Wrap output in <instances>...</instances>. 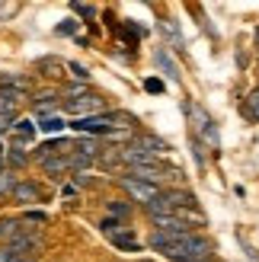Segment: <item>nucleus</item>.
<instances>
[{
	"mask_svg": "<svg viewBox=\"0 0 259 262\" xmlns=\"http://www.w3.org/2000/svg\"><path fill=\"white\" fill-rule=\"evenodd\" d=\"M141 262H150V259H141Z\"/></svg>",
	"mask_w": 259,
	"mask_h": 262,
	"instance_id": "obj_32",
	"label": "nucleus"
},
{
	"mask_svg": "<svg viewBox=\"0 0 259 262\" xmlns=\"http://www.w3.org/2000/svg\"><path fill=\"white\" fill-rule=\"evenodd\" d=\"M64 125H68V122H64L61 115H48V119L38 122V128H42L45 135H58V131H64Z\"/></svg>",
	"mask_w": 259,
	"mask_h": 262,
	"instance_id": "obj_15",
	"label": "nucleus"
},
{
	"mask_svg": "<svg viewBox=\"0 0 259 262\" xmlns=\"http://www.w3.org/2000/svg\"><path fill=\"white\" fill-rule=\"evenodd\" d=\"M119 182H122V189L132 195L135 202H141L144 208L160 199V186H154V182H141V179H132V176H122Z\"/></svg>",
	"mask_w": 259,
	"mask_h": 262,
	"instance_id": "obj_4",
	"label": "nucleus"
},
{
	"mask_svg": "<svg viewBox=\"0 0 259 262\" xmlns=\"http://www.w3.org/2000/svg\"><path fill=\"white\" fill-rule=\"evenodd\" d=\"M144 90L147 93H163V83L157 80V77H150V80H144Z\"/></svg>",
	"mask_w": 259,
	"mask_h": 262,
	"instance_id": "obj_24",
	"label": "nucleus"
},
{
	"mask_svg": "<svg viewBox=\"0 0 259 262\" xmlns=\"http://www.w3.org/2000/svg\"><path fill=\"white\" fill-rule=\"evenodd\" d=\"M132 147L147 150L150 157H160V154L170 150V144H166L163 138H157V135H135V138H132Z\"/></svg>",
	"mask_w": 259,
	"mask_h": 262,
	"instance_id": "obj_8",
	"label": "nucleus"
},
{
	"mask_svg": "<svg viewBox=\"0 0 259 262\" xmlns=\"http://www.w3.org/2000/svg\"><path fill=\"white\" fill-rule=\"evenodd\" d=\"M13 186H16V179H13L10 169H4V173H0V195H10Z\"/></svg>",
	"mask_w": 259,
	"mask_h": 262,
	"instance_id": "obj_20",
	"label": "nucleus"
},
{
	"mask_svg": "<svg viewBox=\"0 0 259 262\" xmlns=\"http://www.w3.org/2000/svg\"><path fill=\"white\" fill-rule=\"evenodd\" d=\"M186 112L192 115V131H196V141H205L211 144V147H218L221 144V135H218V125L208 112H205L202 106H186Z\"/></svg>",
	"mask_w": 259,
	"mask_h": 262,
	"instance_id": "obj_2",
	"label": "nucleus"
},
{
	"mask_svg": "<svg viewBox=\"0 0 259 262\" xmlns=\"http://www.w3.org/2000/svg\"><path fill=\"white\" fill-rule=\"evenodd\" d=\"M150 221H154V227H157V230L173 233V237H186V233H192V227L183 224L176 214H150Z\"/></svg>",
	"mask_w": 259,
	"mask_h": 262,
	"instance_id": "obj_7",
	"label": "nucleus"
},
{
	"mask_svg": "<svg viewBox=\"0 0 259 262\" xmlns=\"http://www.w3.org/2000/svg\"><path fill=\"white\" fill-rule=\"evenodd\" d=\"M256 48H259V26H256Z\"/></svg>",
	"mask_w": 259,
	"mask_h": 262,
	"instance_id": "obj_29",
	"label": "nucleus"
},
{
	"mask_svg": "<svg viewBox=\"0 0 259 262\" xmlns=\"http://www.w3.org/2000/svg\"><path fill=\"white\" fill-rule=\"evenodd\" d=\"M154 61H157V64H160V68H163L166 74H170V77H173V80H179V68H176V64L170 61V55H166V51H157V55H154Z\"/></svg>",
	"mask_w": 259,
	"mask_h": 262,
	"instance_id": "obj_18",
	"label": "nucleus"
},
{
	"mask_svg": "<svg viewBox=\"0 0 259 262\" xmlns=\"http://www.w3.org/2000/svg\"><path fill=\"white\" fill-rule=\"evenodd\" d=\"M13 131H16V141L23 144V141H29L35 135V125H32V119H19L16 125H13Z\"/></svg>",
	"mask_w": 259,
	"mask_h": 262,
	"instance_id": "obj_16",
	"label": "nucleus"
},
{
	"mask_svg": "<svg viewBox=\"0 0 259 262\" xmlns=\"http://www.w3.org/2000/svg\"><path fill=\"white\" fill-rule=\"evenodd\" d=\"M35 71H38V74H45V77H51V80H58V77L68 71V64L48 55V58H38V61H35Z\"/></svg>",
	"mask_w": 259,
	"mask_h": 262,
	"instance_id": "obj_10",
	"label": "nucleus"
},
{
	"mask_svg": "<svg viewBox=\"0 0 259 262\" xmlns=\"http://www.w3.org/2000/svg\"><path fill=\"white\" fill-rule=\"evenodd\" d=\"M0 262H29V259L19 256L16 250H10V246H0Z\"/></svg>",
	"mask_w": 259,
	"mask_h": 262,
	"instance_id": "obj_21",
	"label": "nucleus"
},
{
	"mask_svg": "<svg viewBox=\"0 0 259 262\" xmlns=\"http://www.w3.org/2000/svg\"><path fill=\"white\" fill-rule=\"evenodd\" d=\"M64 109L77 119H90V115H102L106 112V99L96 96V93H87L80 99H64Z\"/></svg>",
	"mask_w": 259,
	"mask_h": 262,
	"instance_id": "obj_3",
	"label": "nucleus"
},
{
	"mask_svg": "<svg viewBox=\"0 0 259 262\" xmlns=\"http://www.w3.org/2000/svg\"><path fill=\"white\" fill-rule=\"evenodd\" d=\"M71 10L80 13V16H87V19H93V7H87V4H71Z\"/></svg>",
	"mask_w": 259,
	"mask_h": 262,
	"instance_id": "obj_25",
	"label": "nucleus"
},
{
	"mask_svg": "<svg viewBox=\"0 0 259 262\" xmlns=\"http://www.w3.org/2000/svg\"><path fill=\"white\" fill-rule=\"evenodd\" d=\"M26 221H29V224H32V221H35V224H45L48 217H45L42 211H29V214H26Z\"/></svg>",
	"mask_w": 259,
	"mask_h": 262,
	"instance_id": "obj_26",
	"label": "nucleus"
},
{
	"mask_svg": "<svg viewBox=\"0 0 259 262\" xmlns=\"http://www.w3.org/2000/svg\"><path fill=\"white\" fill-rule=\"evenodd\" d=\"M26 90H16V86H0V115H16V109L26 102Z\"/></svg>",
	"mask_w": 259,
	"mask_h": 262,
	"instance_id": "obj_5",
	"label": "nucleus"
},
{
	"mask_svg": "<svg viewBox=\"0 0 259 262\" xmlns=\"http://www.w3.org/2000/svg\"><path fill=\"white\" fill-rule=\"evenodd\" d=\"M128 211H132V208H128L125 202H119V199L109 202V214H112V217H128Z\"/></svg>",
	"mask_w": 259,
	"mask_h": 262,
	"instance_id": "obj_22",
	"label": "nucleus"
},
{
	"mask_svg": "<svg viewBox=\"0 0 259 262\" xmlns=\"http://www.w3.org/2000/svg\"><path fill=\"white\" fill-rule=\"evenodd\" d=\"M4 163L13 166V169H23L26 163H29V154L23 150V144H13L10 150H4Z\"/></svg>",
	"mask_w": 259,
	"mask_h": 262,
	"instance_id": "obj_12",
	"label": "nucleus"
},
{
	"mask_svg": "<svg viewBox=\"0 0 259 262\" xmlns=\"http://www.w3.org/2000/svg\"><path fill=\"white\" fill-rule=\"evenodd\" d=\"M10 199L19 202V205H35V202H42V189H38L32 179H19L16 186H13Z\"/></svg>",
	"mask_w": 259,
	"mask_h": 262,
	"instance_id": "obj_6",
	"label": "nucleus"
},
{
	"mask_svg": "<svg viewBox=\"0 0 259 262\" xmlns=\"http://www.w3.org/2000/svg\"><path fill=\"white\" fill-rule=\"evenodd\" d=\"M10 128H13V119H10V115H0V135H7Z\"/></svg>",
	"mask_w": 259,
	"mask_h": 262,
	"instance_id": "obj_27",
	"label": "nucleus"
},
{
	"mask_svg": "<svg viewBox=\"0 0 259 262\" xmlns=\"http://www.w3.org/2000/svg\"><path fill=\"white\" fill-rule=\"evenodd\" d=\"M19 230H23V221H16V217H0V240H4V243H10Z\"/></svg>",
	"mask_w": 259,
	"mask_h": 262,
	"instance_id": "obj_13",
	"label": "nucleus"
},
{
	"mask_svg": "<svg viewBox=\"0 0 259 262\" xmlns=\"http://www.w3.org/2000/svg\"><path fill=\"white\" fill-rule=\"evenodd\" d=\"M55 99H58L55 93H45V96H38V99H35V112L42 115V119H48V112L55 109Z\"/></svg>",
	"mask_w": 259,
	"mask_h": 262,
	"instance_id": "obj_17",
	"label": "nucleus"
},
{
	"mask_svg": "<svg viewBox=\"0 0 259 262\" xmlns=\"http://www.w3.org/2000/svg\"><path fill=\"white\" fill-rule=\"evenodd\" d=\"M42 169L51 179H61L64 173H71V154L68 157H48V160H42Z\"/></svg>",
	"mask_w": 259,
	"mask_h": 262,
	"instance_id": "obj_9",
	"label": "nucleus"
},
{
	"mask_svg": "<svg viewBox=\"0 0 259 262\" xmlns=\"http://www.w3.org/2000/svg\"><path fill=\"white\" fill-rule=\"evenodd\" d=\"M196 262H208V259H196Z\"/></svg>",
	"mask_w": 259,
	"mask_h": 262,
	"instance_id": "obj_30",
	"label": "nucleus"
},
{
	"mask_svg": "<svg viewBox=\"0 0 259 262\" xmlns=\"http://www.w3.org/2000/svg\"><path fill=\"white\" fill-rule=\"evenodd\" d=\"M0 157H4V147H0Z\"/></svg>",
	"mask_w": 259,
	"mask_h": 262,
	"instance_id": "obj_31",
	"label": "nucleus"
},
{
	"mask_svg": "<svg viewBox=\"0 0 259 262\" xmlns=\"http://www.w3.org/2000/svg\"><path fill=\"white\" fill-rule=\"evenodd\" d=\"M132 125H135V119L125 112H102V115H90V119H74L68 128L90 138V135H115L119 128H132Z\"/></svg>",
	"mask_w": 259,
	"mask_h": 262,
	"instance_id": "obj_1",
	"label": "nucleus"
},
{
	"mask_svg": "<svg viewBox=\"0 0 259 262\" xmlns=\"http://www.w3.org/2000/svg\"><path fill=\"white\" fill-rule=\"evenodd\" d=\"M68 71H71V74H74V77H77L80 83H87V80H90V71L83 68L80 61H68Z\"/></svg>",
	"mask_w": 259,
	"mask_h": 262,
	"instance_id": "obj_19",
	"label": "nucleus"
},
{
	"mask_svg": "<svg viewBox=\"0 0 259 262\" xmlns=\"http://www.w3.org/2000/svg\"><path fill=\"white\" fill-rule=\"evenodd\" d=\"M240 115L247 122H256L259 125V86L253 90V93H247V99L240 102Z\"/></svg>",
	"mask_w": 259,
	"mask_h": 262,
	"instance_id": "obj_11",
	"label": "nucleus"
},
{
	"mask_svg": "<svg viewBox=\"0 0 259 262\" xmlns=\"http://www.w3.org/2000/svg\"><path fill=\"white\" fill-rule=\"evenodd\" d=\"M74 32H77V19H64L58 26V35H74Z\"/></svg>",
	"mask_w": 259,
	"mask_h": 262,
	"instance_id": "obj_23",
	"label": "nucleus"
},
{
	"mask_svg": "<svg viewBox=\"0 0 259 262\" xmlns=\"http://www.w3.org/2000/svg\"><path fill=\"white\" fill-rule=\"evenodd\" d=\"M4 169H7V163H4V157H0V173H4Z\"/></svg>",
	"mask_w": 259,
	"mask_h": 262,
	"instance_id": "obj_28",
	"label": "nucleus"
},
{
	"mask_svg": "<svg viewBox=\"0 0 259 262\" xmlns=\"http://www.w3.org/2000/svg\"><path fill=\"white\" fill-rule=\"evenodd\" d=\"M115 246H119V250H128V253H138L141 250V243L132 237V233H128V230H122V233H112V237H109Z\"/></svg>",
	"mask_w": 259,
	"mask_h": 262,
	"instance_id": "obj_14",
	"label": "nucleus"
}]
</instances>
